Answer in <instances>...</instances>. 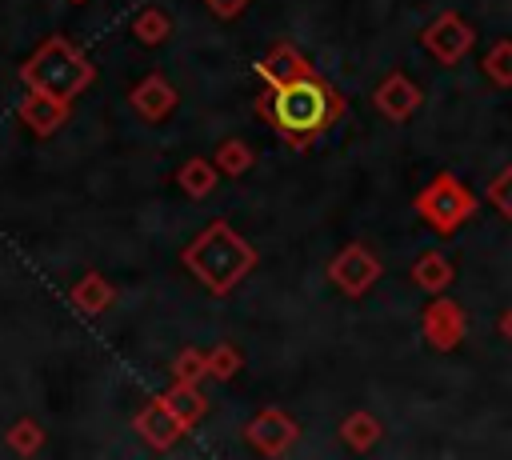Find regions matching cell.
Here are the masks:
<instances>
[{"label":"cell","mask_w":512,"mask_h":460,"mask_svg":"<svg viewBox=\"0 0 512 460\" xmlns=\"http://www.w3.org/2000/svg\"><path fill=\"white\" fill-rule=\"evenodd\" d=\"M372 104H376V112L384 116V120H392V124H404L420 104H424V92L416 88V80H408L400 68L396 72H388L380 84H376V92H372Z\"/></svg>","instance_id":"cell-9"},{"label":"cell","mask_w":512,"mask_h":460,"mask_svg":"<svg viewBox=\"0 0 512 460\" xmlns=\"http://www.w3.org/2000/svg\"><path fill=\"white\" fill-rule=\"evenodd\" d=\"M240 368H244V356H240L236 344L224 340V344L208 348V376H212V380H232Z\"/></svg>","instance_id":"cell-22"},{"label":"cell","mask_w":512,"mask_h":460,"mask_svg":"<svg viewBox=\"0 0 512 460\" xmlns=\"http://www.w3.org/2000/svg\"><path fill=\"white\" fill-rule=\"evenodd\" d=\"M160 400L180 416V424H184V428L200 424V420H204V412H208V400L200 396V388H196V384H184V380H176Z\"/></svg>","instance_id":"cell-16"},{"label":"cell","mask_w":512,"mask_h":460,"mask_svg":"<svg viewBox=\"0 0 512 460\" xmlns=\"http://www.w3.org/2000/svg\"><path fill=\"white\" fill-rule=\"evenodd\" d=\"M40 444H44V428H40L32 416H24V420H16V424L8 428V448H12V452L32 456V452H40Z\"/></svg>","instance_id":"cell-24"},{"label":"cell","mask_w":512,"mask_h":460,"mask_svg":"<svg viewBox=\"0 0 512 460\" xmlns=\"http://www.w3.org/2000/svg\"><path fill=\"white\" fill-rule=\"evenodd\" d=\"M204 4H208V12H212V16L232 20V16H240V12H244V4H248V0H204Z\"/></svg>","instance_id":"cell-26"},{"label":"cell","mask_w":512,"mask_h":460,"mask_svg":"<svg viewBox=\"0 0 512 460\" xmlns=\"http://www.w3.org/2000/svg\"><path fill=\"white\" fill-rule=\"evenodd\" d=\"M484 76L496 88H512V40H496L484 52Z\"/></svg>","instance_id":"cell-21"},{"label":"cell","mask_w":512,"mask_h":460,"mask_svg":"<svg viewBox=\"0 0 512 460\" xmlns=\"http://www.w3.org/2000/svg\"><path fill=\"white\" fill-rule=\"evenodd\" d=\"M308 72H316V68H312V60H308L296 44H288V40L272 44V48H268V56H260V60H256V76H260L268 88L288 84V80H300V76H308Z\"/></svg>","instance_id":"cell-11"},{"label":"cell","mask_w":512,"mask_h":460,"mask_svg":"<svg viewBox=\"0 0 512 460\" xmlns=\"http://www.w3.org/2000/svg\"><path fill=\"white\" fill-rule=\"evenodd\" d=\"M488 204H492L500 216L512 220V164L492 176V184H488Z\"/></svg>","instance_id":"cell-25"},{"label":"cell","mask_w":512,"mask_h":460,"mask_svg":"<svg viewBox=\"0 0 512 460\" xmlns=\"http://www.w3.org/2000/svg\"><path fill=\"white\" fill-rule=\"evenodd\" d=\"M256 112L296 148L304 152L316 136H324L340 116H344V96L320 76L308 72L300 80L276 84L256 100Z\"/></svg>","instance_id":"cell-1"},{"label":"cell","mask_w":512,"mask_h":460,"mask_svg":"<svg viewBox=\"0 0 512 460\" xmlns=\"http://www.w3.org/2000/svg\"><path fill=\"white\" fill-rule=\"evenodd\" d=\"M248 440H252V448L256 452H264V456H280V452H288L292 448V440H296V432H300V424L284 412V408H260L252 420H248Z\"/></svg>","instance_id":"cell-8"},{"label":"cell","mask_w":512,"mask_h":460,"mask_svg":"<svg viewBox=\"0 0 512 460\" xmlns=\"http://www.w3.org/2000/svg\"><path fill=\"white\" fill-rule=\"evenodd\" d=\"M24 84L36 88V92H48V96H60V100H72L76 92H84L96 76V68L80 56V48H72L64 36H48L32 60H24L20 68Z\"/></svg>","instance_id":"cell-3"},{"label":"cell","mask_w":512,"mask_h":460,"mask_svg":"<svg viewBox=\"0 0 512 460\" xmlns=\"http://www.w3.org/2000/svg\"><path fill=\"white\" fill-rule=\"evenodd\" d=\"M204 376H208V352H200V348H184V352H176V360H172V380L200 384Z\"/></svg>","instance_id":"cell-23"},{"label":"cell","mask_w":512,"mask_h":460,"mask_svg":"<svg viewBox=\"0 0 512 460\" xmlns=\"http://www.w3.org/2000/svg\"><path fill=\"white\" fill-rule=\"evenodd\" d=\"M412 208H416V216H420L432 232L452 236L464 220H472V212H476V196L464 188L460 176H452V172H436V176L416 192Z\"/></svg>","instance_id":"cell-4"},{"label":"cell","mask_w":512,"mask_h":460,"mask_svg":"<svg viewBox=\"0 0 512 460\" xmlns=\"http://www.w3.org/2000/svg\"><path fill=\"white\" fill-rule=\"evenodd\" d=\"M328 280L348 296H364L380 280V260L364 244H348L328 260Z\"/></svg>","instance_id":"cell-6"},{"label":"cell","mask_w":512,"mask_h":460,"mask_svg":"<svg viewBox=\"0 0 512 460\" xmlns=\"http://www.w3.org/2000/svg\"><path fill=\"white\" fill-rule=\"evenodd\" d=\"M136 432H140V440H144L148 448L168 452V448H176V440H180L188 428H184L180 416L156 396V400H148V404L136 412Z\"/></svg>","instance_id":"cell-10"},{"label":"cell","mask_w":512,"mask_h":460,"mask_svg":"<svg viewBox=\"0 0 512 460\" xmlns=\"http://www.w3.org/2000/svg\"><path fill=\"white\" fill-rule=\"evenodd\" d=\"M128 100H132V108H136L148 124H156V120H164V116L176 108L180 96H176V88H172L160 72H148V76L128 92Z\"/></svg>","instance_id":"cell-12"},{"label":"cell","mask_w":512,"mask_h":460,"mask_svg":"<svg viewBox=\"0 0 512 460\" xmlns=\"http://www.w3.org/2000/svg\"><path fill=\"white\" fill-rule=\"evenodd\" d=\"M452 280H456V268H452V260H448L444 252H424V256L412 264V284L424 288L428 296L448 292Z\"/></svg>","instance_id":"cell-14"},{"label":"cell","mask_w":512,"mask_h":460,"mask_svg":"<svg viewBox=\"0 0 512 460\" xmlns=\"http://www.w3.org/2000/svg\"><path fill=\"white\" fill-rule=\"evenodd\" d=\"M20 120H24L36 136H48V132H56V128L68 120V100L32 88V92L24 96V104H20Z\"/></svg>","instance_id":"cell-13"},{"label":"cell","mask_w":512,"mask_h":460,"mask_svg":"<svg viewBox=\"0 0 512 460\" xmlns=\"http://www.w3.org/2000/svg\"><path fill=\"white\" fill-rule=\"evenodd\" d=\"M72 4H80V0H72Z\"/></svg>","instance_id":"cell-28"},{"label":"cell","mask_w":512,"mask_h":460,"mask_svg":"<svg viewBox=\"0 0 512 460\" xmlns=\"http://www.w3.org/2000/svg\"><path fill=\"white\" fill-rule=\"evenodd\" d=\"M168 32H172V16H168L164 8H156V4L144 8V12L132 20V36H136L140 44H148V48H152V44H164Z\"/></svg>","instance_id":"cell-20"},{"label":"cell","mask_w":512,"mask_h":460,"mask_svg":"<svg viewBox=\"0 0 512 460\" xmlns=\"http://www.w3.org/2000/svg\"><path fill=\"white\" fill-rule=\"evenodd\" d=\"M500 336H504V340H512V308H504V312H500Z\"/></svg>","instance_id":"cell-27"},{"label":"cell","mask_w":512,"mask_h":460,"mask_svg":"<svg viewBox=\"0 0 512 460\" xmlns=\"http://www.w3.org/2000/svg\"><path fill=\"white\" fill-rule=\"evenodd\" d=\"M380 420L372 416V412H352L344 424H340V436H344V444L352 448V452H368L376 440H380Z\"/></svg>","instance_id":"cell-18"},{"label":"cell","mask_w":512,"mask_h":460,"mask_svg":"<svg viewBox=\"0 0 512 460\" xmlns=\"http://www.w3.org/2000/svg\"><path fill=\"white\" fill-rule=\"evenodd\" d=\"M112 300H116V288H112V284H108L100 272H88V276H80V280L72 284V304H76L84 316L104 312Z\"/></svg>","instance_id":"cell-15"},{"label":"cell","mask_w":512,"mask_h":460,"mask_svg":"<svg viewBox=\"0 0 512 460\" xmlns=\"http://www.w3.org/2000/svg\"><path fill=\"white\" fill-rule=\"evenodd\" d=\"M184 268L216 296H228L252 268H256V248L228 224V220H212L184 252H180Z\"/></svg>","instance_id":"cell-2"},{"label":"cell","mask_w":512,"mask_h":460,"mask_svg":"<svg viewBox=\"0 0 512 460\" xmlns=\"http://www.w3.org/2000/svg\"><path fill=\"white\" fill-rule=\"evenodd\" d=\"M420 44L428 48V56H432L436 64H460V60L468 56V48L476 44V32H472V24H468L460 12H440V16L424 28Z\"/></svg>","instance_id":"cell-5"},{"label":"cell","mask_w":512,"mask_h":460,"mask_svg":"<svg viewBox=\"0 0 512 460\" xmlns=\"http://www.w3.org/2000/svg\"><path fill=\"white\" fill-rule=\"evenodd\" d=\"M420 332H424V340H428L436 352H452V348H460V340H464V332H468V316H464V308H460L456 300L436 296V300L424 304V312H420Z\"/></svg>","instance_id":"cell-7"},{"label":"cell","mask_w":512,"mask_h":460,"mask_svg":"<svg viewBox=\"0 0 512 460\" xmlns=\"http://www.w3.org/2000/svg\"><path fill=\"white\" fill-rule=\"evenodd\" d=\"M212 164L220 168V176H244L252 164H256V152H252V144H244V140H224L220 148H216V156H212Z\"/></svg>","instance_id":"cell-19"},{"label":"cell","mask_w":512,"mask_h":460,"mask_svg":"<svg viewBox=\"0 0 512 460\" xmlns=\"http://www.w3.org/2000/svg\"><path fill=\"white\" fill-rule=\"evenodd\" d=\"M176 180H180V188L188 192V196H208L212 188H216V180H220V168L212 164V160H204V156H192V160H184L180 164V172H176Z\"/></svg>","instance_id":"cell-17"}]
</instances>
